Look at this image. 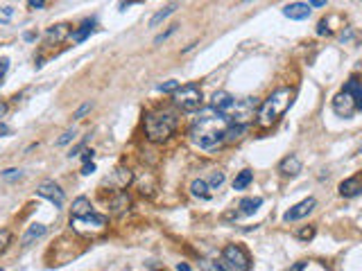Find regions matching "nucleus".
Masks as SVG:
<instances>
[{"label":"nucleus","instance_id":"f257e3e1","mask_svg":"<svg viewBox=\"0 0 362 271\" xmlns=\"http://www.w3.org/2000/svg\"><path fill=\"white\" fill-rule=\"evenodd\" d=\"M231 122L226 120L222 113H217L215 108H204L202 113L197 115L195 124L190 126V138H193L195 145H199L202 149H215L220 147L224 140V131Z\"/></svg>","mask_w":362,"mask_h":271},{"label":"nucleus","instance_id":"f03ea898","mask_svg":"<svg viewBox=\"0 0 362 271\" xmlns=\"http://www.w3.org/2000/svg\"><path fill=\"white\" fill-rule=\"evenodd\" d=\"M294 99V90L292 88H279L274 90V93L269 95V97L265 99V102L258 106V126H262V129H267V126H272L274 122H279V117L285 115V111L290 108V104H292Z\"/></svg>","mask_w":362,"mask_h":271},{"label":"nucleus","instance_id":"7ed1b4c3","mask_svg":"<svg viewBox=\"0 0 362 271\" xmlns=\"http://www.w3.org/2000/svg\"><path fill=\"white\" fill-rule=\"evenodd\" d=\"M176 129V115L167 108H158V111H149L145 115V133L152 143H163L167 140Z\"/></svg>","mask_w":362,"mask_h":271},{"label":"nucleus","instance_id":"20e7f679","mask_svg":"<svg viewBox=\"0 0 362 271\" xmlns=\"http://www.w3.org/2000/svg\"><path fill=\"white\" fill-rule=\"evenodd\" d=\"M172 102L174 106H179L181 111L186 113H193V111H199L202 106V88L197 84H184L172 93Z\"/></svg>","mask_w":362,"mask_h":271},{"label":"nucleus","instance_id":"39448f33","mask_svg":"<svg viewBox=\"0 0 362 271\" xmlns=\"http://www.w3.org/2000/svg\"><path fill=\"white\" fill-rule=\"evenodd\" d=\"M222 262L231 271H249V266H251V257L240 244H226L222 251Z\"/></svg>","mask_w":362,"mask_h":271},{"label":"nucleus","instance_id":"423d86ee","mask_svg":"<svg viewBox=\"0 0 362 271\" xmlns=\"http://www.w3.org/2000/svg\"><path fill=\"white\" fill-rule=\"evenodd\" d=\"M256 113H258V102H256V99H251V97L238 99V106H235V111L231 113L229 122H231V124H242V126H247V122L251 120Z\"/></svg>","mask_w":362,"mask_h":271},{"label":"nucleus","instance_id":"0eeeda50","mask_svg":"<svg viewBox=\"0 0 362 271\" xmlns=\"http://www.w3.org/2000/svg\"><path fill=\"white\" fill-rule=\"evenodd\" d=\"M134 181V174H131V170H127V167H116V170L111 172V174L107 176V179L102 181V188H109V190H116V192H122V190L127 188V185Z\"/></svg>","mask_w":362,"mask_h":271},{"label":"nucleus","instance_id":"6e6552de","mask_svg":"<svg viewBox=\"0 0 362 271\" xmlns=\"http://www.w3.org/2000/svg\"><path fill=\"white\" fill-rule=\"evenodd\" d=\"M235 106H238V99H235L231 93H226V90H217L211 99V108H215L217 113H222L226 120H229L231 113L235 111Z\"/></svg>","mask_w":362,"mask_h":271},{"label":"nucleus","instance_id":"1a4fd4ad","mask_svg":"<svg viewBox=\"0 0 362 271\" xmlns=\"http://www.w3.org/2000/svg\"><path fill=\"white\" fill-rule=\"evenodd\" d=\"M36 194L43 199H48L50 203H52L54 208H61L63 201H66V194H63V190L59 188L54 181H43V183L36 188Z\"/></svg>","mask_w":362,"mask_h":271},{"label":"nucleus","instance_id":"9d476101","mask_svg":"<svg viewBox=\"0 0 362 271\" xmlns=\"http://www.w3.org/2000/svg\"><path fill=\"white\" fill-rule=\"evenodd\" d=\"M333 111L337 113L339 117H351L357 108H355V102H353L351 95H348L346 90H339L333 97Z\"/></svg>","mask_w":362,"mask_h":271},{"label":"nucleus","instance_id":"9b49d317","mask_svg":"<svg viewBox=\"0 0 362 271\" xmlns=\"http://www.w3.org/2000/svg\"><path fill=\"white\" fill-rule=\"evenodd\" d=\"M315 206H317V201L312 197H308V199H303V201H299L297 206H292L288 212L283 215V219L285 221H297V219H303V217H308L312 210H315Z\"/></svg>","mask_w":362,"mask_h":271},{"label":"nucleus","instance_id":"f8f14e48","mask_svg":"<svg viewBox=\"0 0 362 271\" xmlns=\"http://www.w3.org/2000/svg\"><path fill=\"white\" fill-rule=\"evenodd\" d=\"M337 190H339V194H342V197H346V199L357 197V194L362 192V172H360V174L348 176V179H344L342 183H339Z\"/></svg>","mask_w":362,"mask_h":271},{"label":"nucleus","instance_id":"ddd939ff","mask_svg":"<svg viewBox=\"0 0 362 271\" xmlns=\"http://www.w3.org/2000/svg\"><path fill=\"white\" fill-rule=\"evenodd\" d=\"M310 5L308 3H290L283 7V16L290 18V21H306L310 16Z\"/></svg>","mask_w":362,"mask_h":271},{"label":"nucleus","instance_id":"4468645a","mask_svg":"<svg viewBox=\"0 0 362 271\" xmlns=\"http://www.w3.org/2000/svg\"><path fill=\"white\" fill-rule=\"evenodd\" d=\"M104 224H107V217L104 215H98V212H90V215L81 217V219H72V226L75 228L81 230V226H90V228H104Z\"/></svg>","mask_w":362,"mask_h":271},{"label":"nucleus","instance_id":"2eb2a0df","mask_svg":"<svg viewBox=\"0 0 362 271\" xmlns=\"http://www.w3.org/2000/svg\"><path fill=\"white\" fill-rule=\"evenodd\" d=\"M279 172L283 176H297L299 172H301V161H299L294 154H290V156H285L283 161L279 163Z\"/></svg>","mask_w":362,"mask_h":271},{"label":"nucleus","instance_id":"dca6fc26","mask_svg":"<svg viewBox=\"0 0 362 271\" xmlns=\"http://www.w3.org/2000/svg\"><path fill=\"white\" fill-rule=\"evenodd\" d=\"M342 90H346V93L351 95L353 102H355V108L357 111H362V81H357L355 77H351V79L344 84Z\"/></svg>","mask_w":362,"mask_h":271},{"label":"nucleus","instance_id":"f3484780","mask_svg":"<svg viewBox=\"0 0 362 271\" xmlns=\"http://www.w3.org/2000/svg\"><path fill=\"white\" fill-rule=\"evenodd\" d=\"M48 233V228H45L43 224H32V226H27V230H25V235L21 237V244L23 246H30L34 239H39V237H43V235Z\"/></svg>","mask_w":362,"mask_h":271},{"label":"nucleus","instance_id":"a211bd4d","mask_svg":"<svg viewBox=\"0 0 362 271\" xmlns=\"http://www.w3.org/2000/svg\"><path fill=\"white\" fill-rule=\"evenodd\" d=\"M131 206V199L127 192H118L116 197L111 199V212L113 215H122V212H127Z\"/></svg>","mask_w":362,"mask_h":271},{"label":"nucleus","instance_id":"6ab92c4d","mask_svg":"<svg viewBox=\"0 0 362 271\" xmlns=\"http://www.w3.org/2000/svg\"><path fill=\"white\" fill-rule=\"evenodd\" d=\"M70 25H66V23H59V25H52L48 32H45V36H48L50 41H54V43H61L66 36H70Z\"/></svg>","mask_w":362,"mask_h":271},{"label":"nucleus","instance_id":"aec40b11","mask_svg":"<svg viewBox=\"0 0 362 271\" xmlns=\"http://www.w3.org/2000/svg\"><path fill=\"white\" fill-rule=\"evenodd\" d=\"M90 201L86 197H77L75 201H72V219H81V217L90 215Z\"/></svg>","mask_w":362,"mask_h":271},{"label":"nucleus","instance_id":"412c9836","mask_svg":"<svg viewBox=\"0 0 362 271\" xmlns=\"http://www.w3.org/2000/svg\"><path fill=\"white\" fill-rule=\"evenodd\" d=\"M262 206V199L260 197H244L242 201H240V215H253V212L258 210V208Z\"/></svg>","mask_w":362,"mask_h":271},{"label":"nucleus","instance_id":"4be33fe9","mask_svg":"<svg viewBox=\"0 0 362 271\" xmlns=\"http://www.w3.org/2000/svg\"><path fill=\"white\" fill-rule=\"evenodd\" d=\"M208 183L204 179H195L193 183H190V194H193V197H199V199H208L211 197V194H208Z\"/></svg>","mask_w":362,"mask_h":271},{"label":"nucleus","instance_id":"5701e85b","mask_svg":"<svg viewBox=\"0 0 362 271\" xmlns=\"http://www.w3.org/2000/svg\"><path fill=\"white\" fill-rule=\"evenodd\" d=\"M244 131H247V126H242V124H229V126H226V131H224V140H226V143L240 140Z\"/></svg>","mask_w":362,"mask_h":271},{"label":"nucleus","instance_id":"b1692460","mask_svg":"<svg viewBox=\"0 0 362 271\" xmlns=\"http://www.w3.org/2000/svg\"><path fill=\"white\" fill-rule=\"evenodd\" d=\"M251 179H253L251 170H242V172H240V174L233 179V190H244L249 183H251Z\"/></svg>","mask_w":362,"mask_h":271},{"label":"nucleus","instance_id":"393cba45","mask_svg":"<svg viewBox=\"0 0 362 271\" xmlns=\"http://www.w3.org/2000/svg\"><path fill=\"white\" fill-rule=\"evenodd\" d=\"M176 7H179V5H176V3H174V5H167V7H163L161 12H156V14H154V16H152V21H149V25H152V27H156L158 23H161L163 18H167V16H170V14L174 12Z\"/></svg>","mask_w":362,"mask_h":271},{"label":"nucleus","instance_id":"a878e982","mask_svg":"<svg viewBox=\"0 0 362 271\" xmlns=\"http://www.w3.org/2000/svg\"><path fill=\"white\" fill-rule=\"evenodd\" d=\"M90 32H93V27H90V23H84V25L79 27L77 32H72L70 34V39L75 41V43H81V41H86L90 36Z\"/></svg>","mask_w":362,"mask_h":271},{"label":"nucleus","instance_id":"bb28decb","mask_svg":"<svg viewBox=\"0 0 362 271\" xmlns=\"http://www.w3.org/2000/svg\"><path fill=\"white\" fill-rule=\"evenodd\" d=\"M202 269L204 271H231L224 262H213V260H202Z\"/></svg>","mask_w":362,"mask_h":271},{"label":"nucleus","instance_id":"cd10ccee","mask_svg":"<svg viewBox=\"0 0 362 271\" xmlns=\"http://www.w3.org/2000/svg\"><path fill=\"white\" fill-rule=\"evenodd\" d=\"M222 183H224V172H213V174H211V183H208V188H211V190H217Z\"/></svg>","mask_w":362,"mask_h":271},{"label":"nucleus","instance_id":"c85d7f7f","mask_svg":"<svg viewBox=\"0 0 362 271\" xmlns=\"http://www.w3.org/2000/svg\"><path fill=\"white\" fill-rule=\"evenodd\" d=\"M179 86H181V81L170 79V81H165V84H161V86H158V90H161V93H174V90L179 88Z\"/></svg>","mask_w":362,"mask_h":271},{"label":"nucleus","instance_id":"c756f323","mask_svg":"<svg viewBox=\"0 0 362 271\" xmlns=\"http://www.w3.org/2000/svg\"><path fill=\"white\" fill-rule=\"evenodd\" d=\"M315 226H306V228H301V230H297V237L299 239H312L315 237Z\"/></svg>","mask_w":362,"mask_h":271},{"label":"nucleus","instance_id":"7c9ffc66","mask_svg":"<svg viewBox=\"0 0 362 271\" xmlns=\"http://www.w3.org/2000/svg\"><path fill=\"white\" fill-rule=\"evenodd\" d=\"M72 138H75V129H66V131L61 133V138L57 140V147H63V145H68Z\"/></svg>","mask_w":362,"mask_h":271},{"label":"nucleus","instance_id":"2f4dec72","mask_svg":"<svg viewBox=\"0 0 362 271\" xmlns=\"http://www.w3.org/2000/svg\"><path fill=\"white\" fill-rule=\"evenodd\" d=\"M88 111H90V102H84L75 113H72V120H81V117H84Z\"/></svg>","mask_w":362,"mask_h":271},{"label":"nucleus","instance_id":"473e14b6","mask_svg":"<svg viewBox=\"0 0 362 271\" xmlns=\"http://www.w3.org/2000/svg\"><path fill=\"white\" fill-rule=\"evenodd\" d=\"M3 176H5L7 181H16V179H21V176H23V172L16 170V167H9V170L3 172Z\"/></svg>","mask_w":362,"mask_h":271},{"label":"nucleus","instance_id":"72a5a7b5","mask_svg":"<svg viewBox=\"0 0 362 271\" xmlns=\"http://www.w3.org/2000/svg\"><path fill=\"white\" fill-rule=\"evenodd\" d=\"M176 27H179V25H170V27H167V32H163V34H158L156 39H154V43H161V41H165L170 34H174V32H176Z\"/></svg>","mask_w":362,"mask_h":271},{"label":"nucleus","instance_id":"f704fd0d","mask_svg":"<svg viewBox=\"0 0 362 271\" xmlns=\"http://www.w3.org/2000/svg\"><path fill=\"white\" fill-rule=\"evenodd\" d=\"M9 239H12V235H9V230H0V251H3V248L9 244Z\"/></svg>","mask_w":362,"mask_h":271},{"label":"nucleus","instance_id":"c9c22d12","mask_svg":"<svg viewBox=\"0 0 362 271\" xmlns=\"http://www.w3.org/2000/svg\"><path fill=\"white\" fill-rule=\"evenodd\" d=\"M317 34H319V36H324V34H330V30H328V23H326V21H319V25H317Z\"/></svg>","mask_w":362,"mask_h":271},{"label":"nucleus","instance_id":"e433bc0d","mask_svg":"<svg viewBox=\"0 0 362 271\" xmlns=\"http://www.w3.org/2000/svg\"><path fill=\"white\" fill-rule=\"evenodd\" d=\"M93 156H95L93 149H84V152H81V161L84 163H93Z\"/></svg>","mask_w":362,"mask_h":271},{"label":"nucleus","instance_id":"4c0bfd02","mask_svg":"<svg viewBox=\"0 0 362 271\" xmlns=\"http://www.w3.org/2000/svg\"><path fill=\"white\" fill-rule=\"evenodd\" d=\"M5 136H12V126L0 120V138H5Z\"/></svg>","mask_w":362,"mask_h":271},{"label":"nucleus","instance_id":"58836bf2","mask_svg":"<svg viewBox=\"0 0 362 271\" xmlns=\"http://www.w3.org/2000/svg\"><path fill=\"white\" fill-rule=\"evenodd\" d=\"M27 7H30V9H43L45 3H43V0H30V3H27Z\"/></svg>","mask_w":362,"mask_h":271},{"label":"nucleus","instance_id":"ea45409f","mask_svg":"<svg viewBox=\"0 0 362 271\" xmlns=\"http://www.w3.org/2000/svg\"><path fill=\"white\" fill-rule=\"evenodd\" d=\"M93 172H95V165H93V163H84V167H81V174L88 176V174H93Z\"/></svg>","mask_w":362,"mask_h":271},{"label":"nucleus","instance_id":"a19ab883","mask_svg":"<svg viewBox=\"0 0 362 271\" xmlns=\"http://www.w3.org/2000/svg\"><path fill=\"white\" fill-rule=\"evenodd\" d=\"M7 68H9V61H7V59H0V81H3V77H5V72H7Z\"/></svg>","mask_w":362,"mask_h":271},{"label":"nucleus","instance_id":"79ce46f5","mask_svg":"<svg viewBox=\"0 0 362 271\" xmlns=\"http://www.w3.org/2000/svg\"><path fill=\"white\" fill-rule=\"evenodd\" d=\"M303 269H306V262H294V264L285 271H303Z\"/></svg>","mask_w":362,"mask_h":271},{"label":"nucleus","instance_id":"37998d69","mask_svg":"<svg viewBox=\"0 0 362 271\" xmlns=\"http://www.w3.org/2000/svg\"><path fill=\"white\" fill-rule=\"evenodd\" d=\"M310 5V9L312 7H326V0H312V3H308Z\"/></svg>","mask_w":362,"mask_h":271},{"label":"nucleus","instance_id":"c03bdc74","mask_svg":"<svg viewBox=\"0 0 362 271\" xmlns=\"http://www.w3.org/2000/svg\"><path fill=\"white\" fill-rule=\"evenodd\" d=\"M176 271H190V266L186 264V262H179V264H176Z\"/></svg>","mask_w":362,"mask_h":271},{"label":"nucleus","instance_id":"a18cd8bd","mask_svg":"<svg viewBox=\"0 0 362 271\" xmlns=\"http://www.w3.org/2000/svg\"><path fill=\"white\" fill-rule=\"evenodd\" d=\"M5 113H7V104H5V102H0V117H3Z\"/></svg>","mask_w":362,"mask_h":271},{"label":"nucleus","instance_id":"49530a36","mask_svg":"<svg viewBox=\"0 0 362 271\" xmlns=\"http://www.w3.org/2000/svg\"><path fill=\"white\" fill-rule=\"evenodd\" d=\"M0 9H3L5 16H12V7H0Z\"/></svg>","mask_w":362,"mask_h":271},{"label":"nucleus","instance_id":"de8ad7c7","mask_svg":"<svg viewBox=\"0 0 362 271\" xmlns=\"http://www.w3.org/2000/svg\"><path fill=\"white\" fill-rule=\"evenodd\" d=\"M360 154H362V145H360Z\"/></svg>","mask_w":362,"mask_h":271},{"label":"nucleus","instance_id":"09e8293b","mask_svg":"<svg viewBox=\"0 0 362 271\" xmlns=\"http://www.w3.org/2000/svg\"><path fill=\"white\" fill-rule=\"evenodd\" d=\"M0 271H3V269H0Z\"/></svg>","mask_w":362,"mask_h":271}]
</instances>
